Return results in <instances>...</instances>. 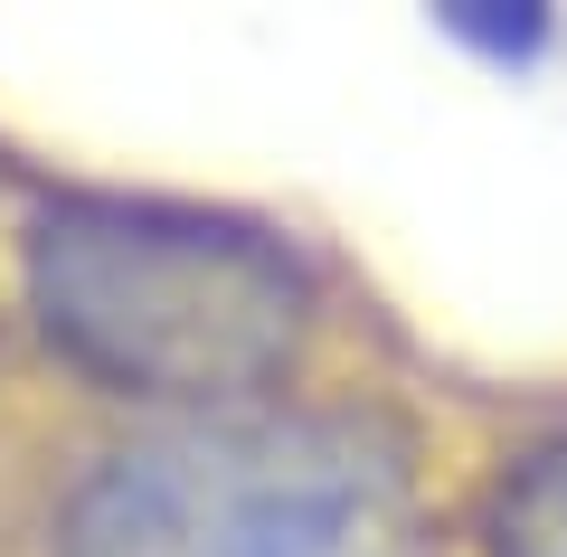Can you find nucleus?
Here are the masks:
<instances>
[{"label": "nucleus", "instance_id": "2", "mask_svg": "<svg viewBox=\"0 0 567 557\" xmlns=\"http://www.w3.org/2000/svg\"><path fill=\"white\" fill-rule=\"evenodd\" d=\"M48 557H435V510L388 416L265 398L114 444Z\"/></svg>", "mask_w": 567, "mask_h": 557}, {"label": "nucleus", "instance_id": "4", "mask_svg": "<svg viewBox=\"0 0 567 557\" xmlns=\"http://www.w3.org/2000/svg\"><path fill=\"white\" fill-rule=\"evenodd\" d=\"M435 29L454 48H473V58H492V66H529L558 20H548L539 0H454V10H435Z\"/></svg>", "mask_w": 567, "mask_h": 557}, {"label": "nucleus", "instance_id": "3", "mask_svg": "<svg viewBox=\"0 0 567 557\" xmlns=\"http://www.w3.org/2000/svg\"><path fill=\"white\" fill-rule=\"evenodd\" d=\"M483 557H567V435L529 444L483 501Z\"/></svg>", "mask_w": 567, "mask_h": 557}, {"label": "nucleus", "instance_id": "1", "mask_svg": "<svg viewBox=\"0 0 567 557\" xmlns=\"http://www.w3.org/2000/svg\"><path fill=\"white\" fill-rule=\"evenodd\" d=\"M20 293L76 379L181 416L265 406L322 312L284 227L123 189H58L29 208Z\"/></svg>", "mask_w": 567, "mask_h": 557}]
</instances>
